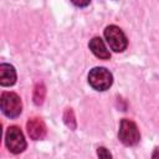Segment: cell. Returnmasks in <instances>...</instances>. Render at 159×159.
<instances>
[{
	"label": "cell",
	"instance_id": "1",
	"mask_svg": "<svg viewBox=\"0 0 159 159\" xmlns=\"http://www.w3.org/2000/svg\"><path fill=\"white\" fill-rule=\"evenodd\" d=\"M89 84L97 91H106L113 83L112 73L104 67H94L88 73Z\"/></svg>",
	"mask_w": 159,
	"mask_h": 159
},
{
	"label": "cell",
	"instance_id": "2",
	"mask_svg": "<svg viewBox=\"0 0 159 159\" xmlns=\"http://www.w3.org/2000/svg\"><path fill=\"white\" fill-rule=\"evenodd\" d=\"M118 137H119V140L124 145H128V147L135 145L140 139V134H139L137 124L133 120L127 119V118L120 120Z\"/></svg>",
	"mask_w": 159,
	"mask_h": 159
},
{
	"label": "cell",
	"instance_id": "3",
	"mask_svg": "<svg viewBox=\"0 0 159 159\" xmlns=\"http://www.w3.org/2000/svg\"><path fill=\"white\" fill-rule=\"evenodd\" d=\"M104 37L109 45V47L114 52H122L127 48L128 40L124 32L116 25H109L104 30Z\"/></svg>",
	"mask_w": 159,
	"mask_h": 159
},
{
	"label": "cell",
	"instance_id": "4",
	"mask_svg": "<svg viewBox=\"0 0 159 159\" xmlns=\"http://www.w3.org/2000/svg\"><path fill=\"white\" fill-rule=\"evenodd\" d=\"M1 111L9 118H16L22 111V103L20 97L14 92H4L1 94Z\"/></svg>",
	"mask_w": 159,
	"mask_h": 159
},
{
	"label": "cell",
	"instance_id": "5",
	"mask_svg": "<svg viewBox=\"0 0 159 159\" xmlns=\"http://www.w3.org/2000/svg\"><path fill=\"white\" fill-rule=\"evenodd\" d=\"M5 143H6L7 149L14 154L21 153L26 148L25 137H24L21 129L16 125H11L7 128L6 135H5Z\"/></svg>",
	"mask_w": 159,
	"mask_h": 159
},
{
	"label": "cell",
	"instance_id": "6",
	"mask_svg": "<svg viewBox=\"0 0 159 159\" xmlns=\"http://www.w3.org/2000/svg\"><path fill=\"white\" fill-rule=\"evenodd\" d=\"M26 128H27V133H29L30 138L34 140L43 139L46 135V132H47L43 120L41 118H37V117L30 118L26 123Z\"/></svg>",
	"mask_w": 159,
	"mask_h": 159
},
{
	"label": "cell",
	"instance_id": "7",
	"mask_svg": "<svg viewBox=\"0 0 159 159\" xmlns=\"http://www.w3.org/2000/svg\"><path fill=\"white\" fill-rule=\"evenodd\" d=\"M16 82V71L14 66L9 63L0 65V84L1 86H12Z\"/></svg>",
	"mask_w": 159,
	"mask_h": 159
},
{
	"label": "cell",
	"instance_id": "8",
	"mask_svg": "<svg viewBox=\"0 0 159 159\" xmlns=\"http://www.w3.org/2000/svg\"><path fill=\"white\" fill-rule=\"evenodd\" d=\"M88 46H89V50L93 52V55L97 56L98 58H102V60L111 58V53L107 50V47H106V45L101 37H93L89 41Z\"/></svg>",
	"mask_w": 159,
	"mask_h": 159
},
{
	"label": "cell",
	"instance_id": "9",
	"mask_svg": "<svg viewBox=\"0 0 159 159\" xmlns=\"http://www.w3.org/2000/svg\"><path fill=\"white\" fill-rule=\"evenodd\" d=\"M45 96H46V88L43 86V83H37L35 86V89H34V102L35 104L40 106L43 103V99H45Z\"/></svg>",
	"mask_w": 159,
	"mask_h": 159
},
{
	"label": "cell",
	"instance_id": "10",
	"mask_svg": "<svg viewBox=\"0 0 159 159\" xmlns=\"http://www.w3.org/2000/svg\"><path fill=\"white\" fill-rule=\"evenodd\" d=\"M63 120L66 123V125L70 128V129H76V118H75V114H73V111L71 108H67L63 113Z\"/></svg>",
	"mask_w": 159,
	"mask_h": 159
},
{
	"label": "cell",
	"instance_id": "11",
	"mask_svg": "<svg viewBox=\"0 0 159 159\" xmlns=\"http://www.w3.org/2000/svg\"><path fill=\"white\" fill-rule=\"evenodd\" d=\"M97 154H98V157H99V158H106V159L112 157V154H111V153H109L104 147H99V148L97 149Z\"/></svg>",
	"mask_w": 159,
	"mask_h": 159
},
{
	"label": "cell",
	"instance_id": "12",
	"mask_svg": "<svg viewBox=\"0 0 159 159\" xmlns=\"http://www.w3.org/2000/svg\"><path fill=\"white\" fill-rule=\"evenodd\" d=\"M76 6H80V7H84V6H87L89 2H91V0H71Z\"/></svg>",
	"mask_w": 159,
	"mask_h": 159
},
{
	"label": "cell",
	"instance_id": "13",
	"mask_svg": "<svg viewBox=\"0 0 159 159\" xmlns=\"http://www.w3.org/2000/svg\"><path fill=\"white\" fill-rule=\"evenodd\" d=\"M152 157H153V158H157V157H159V148H157V149H155V152L153 153V155H152Z\"/></svg>",
	"mask_w": 159,
	"mask_h": 159
}]
</instances>
